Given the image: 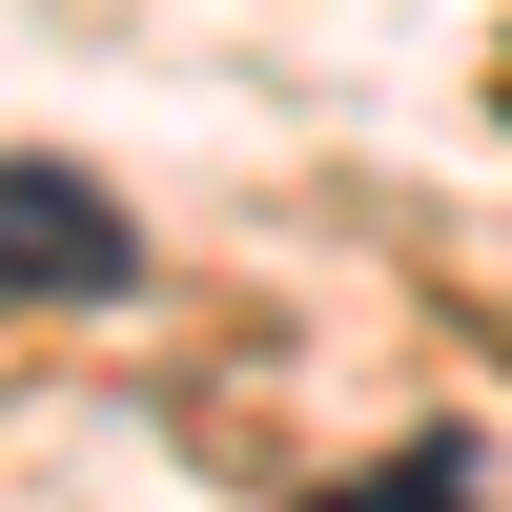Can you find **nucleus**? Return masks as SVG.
<instances>
[{
    "instance_id": "nucleus-1",
    "label": "nucleus",
    "mask_w": 512,
    "mask_h": 512,
    "mask_svg": "<svg viewBox=\"0 0 512 512\" xmlns=\"http://www.w3.org/2000/svg\"><path fill=\"white\" fill-rule=\"evenodd\" d=\"M144 226H123L82 164H0V308H123Z\"/></svg>"
},
{
    "instance_id": "nucleus-2",
    "label": "nucleus",
    "mask_w": 512,
    "mask_h": 512,
    "mask_svg": "<svg viewBox=\"0 0 512 512\" xmlns=\"http://www.w3.org/2000/svg\"><path fill=\"white\" fill-rule=\"evenodd\" d=\"M328 512H492V492H472V451L431 431V451H390V472H349V492H328Z\"/></svg>"
}]
</instances>
